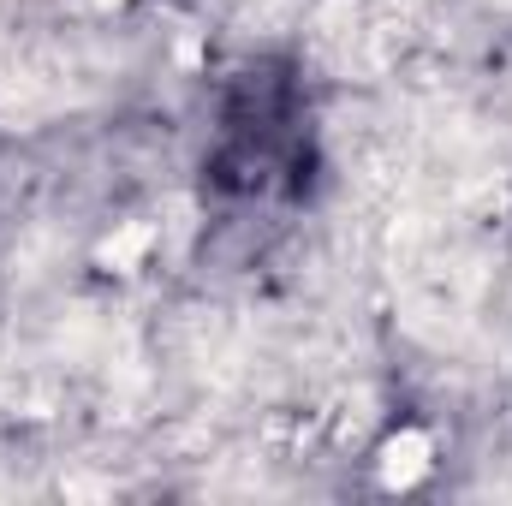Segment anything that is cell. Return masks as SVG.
<instances>
[{"label": "cell", "instance_id": "2", "mask_svg": "<svg viewBox=\"0 0 512 506\" xmlns=\"http://www.w3.org/2000/svg\"><path fill=\"white\" fill-rule=\"evenodd\" d=\"M149 239H155V233H149V227L137 221V227H126V233H114V239L102 245V262H108V268H131V262H137V251H143Z\"/></svg>", "mask_w": 512, "mask_h": 506}, {"label": "cell", "instance_id": "1", "mask_svg": "<svg viewBox=\"0 0 512 506\" xmlns=\"http://www.w3.org/2000/svg\"><path fill=\"white\" fill-rule=\"evenodd\" d=\"M429 471V435L423 429H399L382 447V483L387 489H411Z\"/></svg>", "mask_w": 512, "mask_h": 506}]
</instances>
